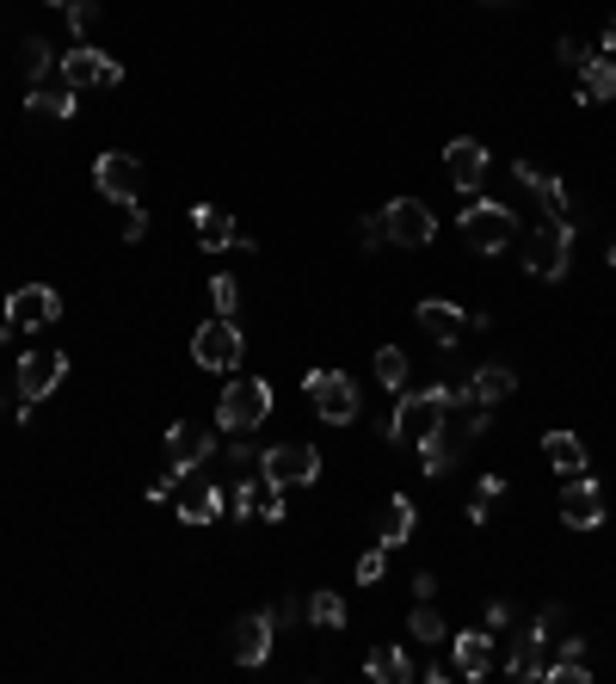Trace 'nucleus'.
<instances>
[{
    "label": "nucleus",
    "mask_w": 616,
    "mask_h": 684,
    "mask_svg": "<svg viewBox=\"0 0 616 684\" xmlns=\"http://www.w3.org/2000/svg\"><path fill=\"white\" fill-rule=\"evenodd\" d=\"M419 456H426V475H444V469H450V444H444V438H431Z\"/></svg>",
    "instance_id": "ea45409f"
},
{
    "label": "nucleus",
    "mask_w": 616,
    "mask_h": 684,
    "mask_svg": "<svg viewBox=\"0 0 616 684\" xmlns=\"http://www.w3.org/2000/svg\"><path fill=\"white\" fill-rule=\"evenodd\" d=\"M210 303H216V315H228V321H235V309H241V284L228 278H210Z\"/></svg>",
    "instance_id": "72a5a7b5"
},
{
    "label": "nucleus",
    "mask_w": 616,
    "mask_h": 684,
    "mask_svg": "<svg viewBox=\"0 0 616 684\" xmlns=\"http://www.w3.org/2000/svg\"><path fill=\"white\" fill-rule=\"evenodd\" d=\"M62 376H68L62 351H56V346H31L26 358H19V395L38 407V402H50V395L62 389Z\"/></svg>",
    "instance_id": "f8f14e48"
},
{
    "label": "nucleus",
    "mask_w": 616,
    "mask_h": 684,
    "mask_svg": "<svg viewBox=\"0 0 616 684\" xmlns=\"http://www.w3.org/2000/svg\"><path fill=\"white\" fill-rule=\"evenodd\" d=\"M259 475H266L271 487H315L321 482V450H315V444H271V450L259 456Z\"/></svg>",
    "instance_id": "423d86ee"
},
{
    "label": "nucleus",
    "mask_w": 616,
    "mask_h": 684,
    "mask_svg": "<svg viewBox=\"0 0 616 684\" xmlns=\"http://www.w3.org/2000/svg\"><path fill=\"white\" fill-rule=\"evenodd\" d=\"M31 118H74V87H62V93H50V87H31Z\"/></svg>",
    "instance_id": "7c9ffc66"
},
{
    "label": "nucleus",
    "mask_w": 616,
    "mask_h": 684,
    "mask_svg": "<svg viewBox=\"0 0 616 684\" xmlns=\"http://www.w3.org/2000/svg\"><path fill=\"white\" fill-rule=\"evenodd\" d=\"M604 50H616V19H610V31H604Z\"/></svg>",
    "instance_id": "de8ad7c7"
},
{
    "label": "nucleus",
    "mask_w": 616,
    "mask_h": 684,
    "mask_svg": "<svg viewBox=\"0 0 616 684\" xmlns=\"http://www.w3.org/2000/svg\"><path fill=\"white\" fill-rule=\"evenodd\" d=\"M463 402H475V395L444 389V383H431V389H419V395H401V407H395V419H389V438L407 444V450H426L431 438H444V419Z\"/></svg>",
    "instance_id": "f257e3e1"
},
{
    "label": "nucleus",
    "mask_w": 616,
    "mask_h": 684,
    "mask_svg": "<svg viewBox=\"0 0 616 684\" xmlns=\"http://www.w3.org/2000/svg\"><path fill=\"white\" fill-rule=\"evenodd\" d=\"M50 7H62V13H68V7H74V0H50Z\"/></svg>",
    "instance_id": "8fccbe9b"
},
{
    "label": "nucleus",
    "mask_w": 616,
    "mask_h": 684,
    "mask_svg": "<svg viewBox=\"0 0 616 684\" xmlns=\"http://www.w3.org/2000/svg\"><path fill=\"white\" fill-rule=\"evenodd\" d=\"M562 518L574 524V531H598V524H604V487L592 482V475H567V487H562Z\"/></svg>",
    "instance_id": "4468645a"
},
{
    "label": "nucleus",
    "mask_w": 616,
    "mask_h": 684,
    "mask_svg": "<svg viewBox=\"0 0 616 684\" xmlns=\"http://www.w3.org/2000/svg\"><path fill=\"white\" fill-rule=\"evenodd\" d=\"M598 99H616V62L610 56H586V62H579V106H598Z\"/></svg>",
    "instance_id": "5701e85b"
},
{
    "label": "nucleus",
    "mask_w": 616,
    "mask_h": 684,
    "mask_svg": "<svg viewBox=\"0 0 616 684\" xmlns=\"http://www.w3.org/2000/svg\"><path fill=\"white\" fill-rule=\"evenodd\" d=\"M62 87H74V93H93V87H123V62L106 50H93V43H74V50H62Z\"/></svg>",
    "instance_id": "39448f33"
},
{
    "label": "nucleus",
    "mask_w": 616,
    "mask_h": 684,
    "mask_svg": "<svg viewBox=\"0 0 616 684\" xmlns=\"http://www.w3.org/2000/svg\"><path fill=\"white\" fill-rule=\"evenodd\" d=\"M68 26H74V38H93V26H99V7L93 0H74V7H68Z\"/></svg>",
    "instance_id": "c9c22d12"
},
{
    "label": "nucleus",
    "mask_w": 616,
    "mask_h": 684,
    "mask_svg": "<svg viewBox=\"0 0 616 684\" xmlns=\"http://www.w3.org/2000/svg\"><path fill=\"white\" fill-rule=\"evenodd\" d=\"M222 506H228V494L216 482H191L186 494H179V518H186V524H210Z\"/></svg>",
    "instance_id": "a878e982"
},
{
    "label": "nucleus",
    "mask_w": 616,
    "mask_h": 684,
    "mask_svg": "<svg viewBox=\"0 0 616 684\" xmlns=\"http://www.w3.org/2000/svg\"><path fill=\"white\" fill-rule=\"evenodd\" d=\"M302 389H308V402H315V414H321L327 426H351V419L364 414V395L346 370H308Z\"/></svg>",
    "instance_id": "20e7f679"
},
{
    "label": "nucleus",
    "mask_w": 616,
    "mask_h": 684,
    "mask_svg": "<svg viewBox=\"0 0 616 684\" xmlns=\"http://www.w3.org/2000/svg\"><path fill=\"white\" fill-rule=\"evenodd\" d=\"M382 222H389V247H431L438 241V216L426 210V198H389L382 204Z\"/></svg>",
    "instance_id": "9d476101"
},
{
    "label": "nucleus",
    "mask_w": 616,
    "mask_h": 684,
    "mask_svg": "<svg viewBox=\"0 0 616 684\" xmlns=\"http://www.w3.org/2000/svg\"><path fill=\"white\" fill-rule=\"evenodd\" d=\"M414 321H419V334H426L438 351H450L456 339H463V327H469V315L456 309V303H444V296H426V303L414 309Z\"/></svg>",
    "instance_id": "2eb2a0df"
},
{
    "label": "nucleus",
    "mask_w": 616,
    "mask_h": 684,
    "mask_svg": "<svg viewBox=\"0 0 616 684\" xmlns=\"http://www.w3.org/2000/svg\"><path fill=\"white\" fill-rule=\"evenodd\" d=\"M487 7H518V0H487Z\"/></svg>",
    "instance_id": "09e8293b"
},
{
    "label": "nucleus",
    "mask_w": 616,
    "mask_h": 684,
    "mask_svg": "<svg viewBox=\"0 0 616 684\" xmlns=\"http://www.w3.org/2000/svg\"><path fill=\"white\" fill-rule=\"evenodd\" d=\"M259 518H284V487H259Z\"/></svg>",
    "instance_id": "79ce46f5"
},
{
    "label": "nucleus",
    "mask_w": 616,
    "mask_h": 684,
    "mask_svg": "<svg viewBox=\"0 0 616 684\" xmlns=\"http://www.w3.org/2000/svg\"><path fill=\"white\" fill-rule=\"evenodd\" d=\"M444 174H450L456 191H481V179H487V148L475 142V136H456V142L444 148Z\"/></svg>",
    "instance_id": "f3484780"
},
{
    "label": "nucleus",
    "mask_w": 616,
    "mask_h": 684,
    "mask_svg": "<svg viewBox=\"0 0 616 684\" xmlns=\"http://www.w3.org/2000/svg\"><path fill=\"white\" fill-rule=\"evenodd\" d=\"M93 186L106 191L111 204L142 198V161H136V155H123V148H106V155L93 161Z\"/></svg>",
    "instance_id": "ddd939ff"
},
{
    "label": "nucleus",
    "mask_w": 616,
    "mask_h": 684,
    "mask_svg": "<svg viewBox=\"0 0 616 684\" xmlns=\"http://www.w3.org/2000/svg\"><path fill=\"white\" fill-rule=\"evenodd\" d=\"M407 635H414V642H426V647H438L444 635H450V630H444V617H438V604H431V598H419V611L407 617Z\"/></svg>",
    "instance_id": "c756f323"
},
{
    "label": "nucleus",
    "mask_w": 616,
    "mask_h": 684,
    "mask_svg": "<svg viewBox=\"0 0 616 684\" xmlns=\"http://www.w3.org/2000/svg\"><path fill=\"white\" fill-rule=\"evenodd\" d=\"M456 672H463V678H487V672H494V630L456 635Z\"/></svg>",
    "instance_id": "6ab92c4d"
},
{
    "label": "nucleus",
    "mask_w": 616,
    "mask_h": 684,
    "mask_svg": "<svg viewBox=\"0 0 616 684\" xmlns=\"http://www.w3.org/2000/svg\"><path fill=\"white\" fill-rule=\"evenodd\" d=\"M511 174H518V186L536 191V204H543L549 216H567V186H562L555 174H543V167H530V161H518Z\"/></svg>",
    "instance_id": "393cba45"
},
{
    "label": "nucleus",
    "mask_w": 616,
    "mask_h": 684,
    "mask_svg": "<svg viewBox=\"0 0 616 684\" xmlns=\"http://www.w3.org/2000/svg\"><path fill=\"white\" fill-rule=\"evenodd\" d=\"M191 358L203 364V370H216V376H228L235 364H241V327L228 321V315H210V321L191 334Z\"/></svg>",
    "instance_id": "1a4fd4ad"
},
{
    "label": "nucleus",
    "mask_w": 616,
    "mask_h": 684,
    "mask_svg": "<svg viewBox=\"0 0 616 684\" xmlns=\"http://www.w3.org/2000/svg\"><path fill=\"white\" fill-rule=\"evenodd\" d=\"M469 395H475L481 407L511 402V395H518V370H506V364H481V370L469 376Z\"/></svg>",
    "instance_id": "aec40b11"
},
{
    "label": "nucleus",
    "mask_w": 616,
    "mask_h": 684,
    "mask_svg": "<svg viewBox=\"0 0 616 684\" xmlns=\"http://www.w3.org/2000/svg\"><path fill=\"white\" fill-rule=\"evenodd\" d=\"M308 623L315 630H346V598L339 592H308Z\"/></svg>",
    "instance_id": "cd10ccee"
},
{
    "label": "nucleus",
    "mask_w": 616,
    "mask_h": 684,
    "mask_svg": "<svg viewBox=\"0 0 616 684\" xmlns=\"http://www.w3.org/2000/svg\"><path fill=\"white\" fill-rule=\"evenodd\" d=\"M414 524H419L414 499H389V506H382V518H376V543H382V549H401V543L414 537Z\"/></svg>",
    "instance_id": "b1692460"
},
{
    "label": "nucleus",
    "mask_w": 616,
    "mask_h": 684,
    "mask_svg": "<svg viewBox=\"0 0 616 684\" xmlns=\"http://www.w3.org/2000/svg\"><path fill=\"white\" fill-rule=\"evenodd\" d=\"M555 617H562V611L549 604V611H543L536 623H524V630L511 635V647H506V678H536V672H543V654H549Z\"/></svg>",
    "instance_id": "9b49d317"
},
{
    "label": "nucleus",
    "mask_w": 616,
    "mask_h": 684,
    "mask_svg": "<svg viewBox=\"0 0 616 684\" xmlns=\"http://www.w3.org/2000/svg\"><path fill=\"white\" fill-rule=\"evenodd\" d=\"M567 266H574V222H567V216H549V222L524 241V271L555 284V278H567Z\"/></svg>",
    "instance_id": "7ed1b4c3"
},
{
    "label": "nucleus",
    "mask_w": 616,
    "mask_h": 684,
    "mask_svg": "<svg viewBox=\"0 0 616 684\" xmlns=\"http://www.w3.org/2000/svg\"><path fill=\"white\" fill-rule=\"evenodd\" d=\"M173 494H179V475L173 469H161L155 482H148V499H155V506H161V499H173Z\"/></svg>",
    "instance_id": "a19ab883"
},
{
    "label": "nucleus",
    "mask_w": 616,
    "mask_h": 684,
    "mask_svg": "<svg viewBox=\"0 0 616 684\" xmlns=\"http://www.w3.org/2000/svg\"><path fill=\"white\" fill-rule=\"evenodd\" d=\"M358 241H364V247H389V222H382V210H376V216H358Z\"/></svg>",
    "instance_id": "4c0bfd02"
},
{
    "label": "nucleus",
    "mask_w": 616,
    "mask_h": 684,
    "mask_svg": "<svg viewBox=\"0 0 616 684\" xmlns=\"http://www.w3.org/2000/svg\"><path fill=\"white\" fill-rule=\"evenodd\" d=\"M266 414H271V383L266 376H259V383H228L222 402H216V426L222 432H254Z\"/></svg>",
    "instance_id": "6e6552de"
},
{
    "label": "nucleus",
    "mask_w": 616,
    "mask_h": 684,
    "mask_svg": "<svg viewBox=\"0 0 616 684\" xmlns=\"http://www.w3.org/2000/svg\"><path fill=\"white\" fill-rule=\"evenodd\" d=\"M376 383H382V389H407V351L401 346L376 351Z\"/></svg>",
    "instance_id": "473e14b6"
},
{
    "label": "nucleus",
    "mask_w": 616,
    "mask_h": 684,
    "mask_svg": "<svg viewBox=\"0 0 616 684\" xmlns=\"http://www.w3.org/2000/svg\"><path fill=\"white\" fill-rule=\"evenodd\" d=\"M549 660H586V635H567V642H549Z\"/></svg>",
    "instance_id": "a18cd8bd"
},
{
    "label": "nucleus",
    "mask_w": 616,
    "mask_h": 684,
    "mask_svg": "<svg viewBox=\"0 0 616 684\" xmlns=\"http://www.w3.org/2000/svg\"><path fill=\"white\" fill-rule=\"evenodd\" d=\"M610 266H616V247H610Z\"/></svg>",
    "instance_id": "3c124183"
},
{
    "label": "nucleus",
    "mask_w": 616,
    "mask_h": 684,
    "mask_svg": "<svg viewBox=\"0 0 616 684\" xmlns=\"http://www.w3.org/2000/svg\"><path fill=\"white\" fill-rule=\"evenodd\" d=\"M382 567H389V549H382V543H376V549H364L358 555V586H376V579H382Z\"/></svg>",
    "instance_id": "f704fd0d"
},
{
    "label": "nucleus",
    "mask_w": 616,
    "mask_h": 684,
    "mask_svg": "<svg viewBox=\"0 0 616 684\" xmlns=\"http://www.w3.org/2000/svg\"><path fill=\"white\" fill-rule=\"evenodd\" d=\"M271 635H278V617L271 611H247V617H235V660L241 666H266V654H271Z\"/></svg>",
    "instance_id": "dca6fc26"
},
{
    "label": "nucleus",
    "mask_w": 616,
    "mask_h": 684,
    "mask_svg": "<svg viewBox=\"0 0 616 684\" xmlns=\"http://www.w3.org/2000/svg\"><path fill=\"white\" fill-rule=\"evenodd\" d=\"M456 235L475 247V254H506L511 241H518V216H511V204H494V198H475L469 210L456 216Z\"/></svg>",
    "instance_id": "f03ea898"
},
{
    "label": "nucleus",
    "mask_w": 616,
    "mask_h": 684,
    "mask_svg": "<svg viewBox=\"0 0 616 684\" xmlns=\"http://www.w3.org/2000/svg\"><path fill=\"white\" fill-rule=\"evenodd\" d=\"M511 623H518V617H511V604H506V598L487 604V630H494V635H499V630H511Z\"/></svg>",
    "instance_id": "c03bdc74"
},
{
    "label": "nucleus",
    "mask_w": 616,
    "mask_h": 684,
    "mask_svg": "<svg viewBox=\"0 0 616 684\" xmlns=\"http://www.w3.org/2000/svg\"><path fill=\"white\" fill-rule=\"evenodd\" d=\"M586 43H579V38H562V43H555V62H567V68H579V62H586Z\"/></svg>",
    "instance_id": "37998d69"
},
{
    "label": "nucleus",
    "mask_w": 616,
    "mask_h": 684,
    "mask_svg": "<svg viewBox=\"0 0 616 684\" xmlns=\"http://www.w3.org/2000/svg\"><path fill=\"white\" fill-rule=\"evenodd\" d=\"M543 450H549V463L562 475H586V444H579L574 432H549V438H543Z\"/></svg>",
    "instance_id": "bb28decb"
},
{
    "label": "nucleus",
    "mask_w": 616,
    "mask_h": 684,
    "mask_svg": "<svg viewBox=\"0 0 616 684\" xmlns=\"http://www.w3.org/2000/svg\"><path fill=\"white\" fill-rule=\"evenodd\" d=\"M191 228H198V247H210V254H222V247H235V216L228 210H216V204H198L191 210Z\"/></svg>",
    "instance_id": "4be33fe9"
},
{
    "label": "nucleus",
    "mask_w": 616,
    "mask_h": 684,
    "mask_svg": "<svg viewBox=\"0 0 616 684\" xmlns=\"http://www.w3.org/2000/svg\"><path fill=\"white\" fill-rule=\"evenodd\" d=\"M50 68H56V50H50L43 38H26V43H19V75H26L31 87H38Z\"/></svg>",
    "instance_id": "c85d7f7f"
},
{
    "label": "nucleus",
    "mask_w": 616,
    "mask_h": 684,
    "mask_svg": "<svg viewBox=\"0 0 616 684\" xmlns=\"http://www.w3.org/2000/svg\"><path fill=\"white\" fill-rule=\"evenodd\" d=\"M499 499H506V482H499V475H481V482H475V499H469V524H487Z\"/></svg>",
    "instance_id": "2f4dec72"
},
{
    "label": "nucleus",
    "mask_w": 616,
    "mask_h": 684,
    "mask_svg": "<svg viewBox=\"0 0 616 684\" xmlns=\"http://www.w3.org/2000/svg\"><path fill=\"white\" fill-rule=\"evenodd\" d=\"M414 672H419V666L407 660V647H395V642L370 647V660H364V678H376V684H407Z\"/></svg>",
    "instance_id": "412c9836"
},
{
    "label": "nucleus",
    "mask_w": 616,
    "mask_h": 684,
    "mask_svg": "<svg viewBox=\"0 0 616 684\" xmlns=\"http://www.w3.org/2000/svg\"><path fill=\"white\" fill-rule=\"evenodd\" d=\"M426 678H431V684H450V678H456V666H450V660H431Z\"/></svg>",
    "instance_id": "49530a36"
},
{
    "label": "nucleus",
    "mask_w": 616,
    "mask_h": 684,
    "mask_svg": "<svg viewBox=\"0 0 616 684\" xmlns=\"http://www.w3.org/2000/svg\"><path fill=\"white\" fill-rule=\"evenodd\" d=\"M118 216H123V241H142V235H148V216H142V204H136V198H123Z\"/></svg>",
    "instance_id": "e433bc0d"
},
{
    "label": "nucleus",
    "mask_w": 616,
    "mask_h": 684,
    "mask_svg": "<svg viewBox=\"0 0 616 684\" xmlns=\"http://www.w3.org/2000/svg\"><path fill=\"white\" fill-rule=\"evenodd\" d=\"M228 506L241 512V518H254V512H259V482H241V487H228Z\"/></svg>",
    "instance_id": "58836bf2"
},
{
    "label": "nucleus",
    "mask_w": 616,
    "mask_h": 684,
    "mask_svg": "<svg viewBox=\"0 0 616 684\" xmlns=\"http://www.w3.org/2000/svg\"><path fill=\"white\" fill-rule=\"evenodd\" d=\"M167 456H173L167 469H173L179 482H186V475L198 469L203 456H210V426H198V419H179V426L167 432Z\"/></svg>",
    "instance_id": "a211bd4d"
},
{
    "label": "nucleus",
    "mask_w": 616,
    "mask_h": 684,
    "mask_svg": "<svg viewBox=\"0 0 616 684\" xmlns=\"http://www.w3.org/2000/svg\"><path fill=\"white\" fill-rule=\"evenodd\" d=\"M0 315L13 321V334H43V327L62 321V296H56L50 284H26V290L0 296Z\"/></svg>",
    "instance_id": "0eeeda50"
}]
</instances>
